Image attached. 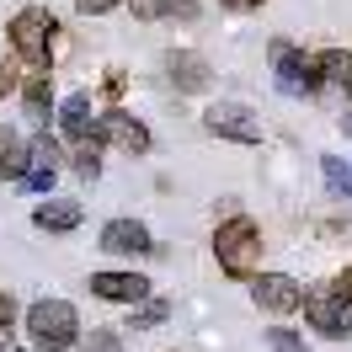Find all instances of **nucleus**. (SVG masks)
Segmentation results:
<instances>
[{"label":"nucleus","instance_id":"39448f33","mask_svg":"<svg viewBox=\"0 0 352 352\" xmlns=\"http://www.w3.org/2000/svg\"><path fill=\"white\" fill-rule=\"evenodd\" d=\"M54 32H59V27H54V16H48V11H38V6L11 16V43H16V54H22V59H32V65H43V69H48Z\"/></svg>","mask_w":352,"mask_h":352},{"label":"nucleus","instance_id":"cd10ccee","mask_svg":"<svg viewBox=\"0 0 352 352\" xmlns=\"http://www.w3.org/2000/svg\"><path fill=\"white\" fill-rule=\"evenodd\" d=\"M0 352H22V342H16V336H11L6 326H0Z\"/></svg>","mask_w":352,"mask_h":352},{"label":"nucleus","instance_id":"2eb2a0df","mask_svg":"<svg viewBox=\"0 0 352 352\" xmlns=\"http://www.w3.org/2000/svg\"><path fill=\"white\" fill-rule=\"evenodd\" d=\"M27 171V139L0 123V182H22Z\"/></svg>","mask_w":352,"mask_h":352},{"label":"nucleus","instance_id":"bb28decb","mask_svg":"<svg viewBox=\"0 0 352 352\" xmlns=\"http://www.w3.org/2000/svg\"><path fill=\"white\" fill-rule=\"evenodd\" d=\"M75 6H80V11H86V16H91V11H96V16H102V11H112V6H118V0H75Z\"/></svg>","mask_w":352,"mask_h":352},{"label":"nucleus","instance_id":"6ab92c4d","mask_svg":"<svg viewBox=\"0 0 352 352\" xmlns=\"http://www.w3.org/2000/svg\"><path fill=\"white\" fill-rule=\"evenodd\" d=\"M22 96H27V118H32V123H43V118H48V107H54V80H48V69L27 75Z\"/></svg>","mask_w":352,"mask_h":352},{"label":"nucleus","instance_id":"1a4fd4ad","mask_svg":"<svg viewBox=\"0 0 352 352\" xmlns=\"http://www.w3.org/2000/svg\"><path fill=\"white\" fill-rule=\"evenodd\" d=\"M102 251L118 256V262H133V256H166V251L150 241V230H144L139 219H112L107 230H102Z\"/></svg>","mask_w":352,"mask_h":352},{"label":"nucleus","instance_id":"ddd939ff","mask_svg":"<svg viewBox=\"0 0 352 352\" xmlns=\"http://www.w3.org/2000/svg\"><path fill=\"white\" fill-rule=\"evenodd\" d=\"M139 22H198V0H133Z\"/></svg>","mask_w":352,"mask_h":352},{"label":"nucleus","instance_id":"b1692460","mask_svg":"<svg viewBox=\"0 0 352 352\" xmlns=\"http://www.w3.org/2000/svg\"><path fill=\"white\" fill-rule=\"evenodd\" d=\"M16 320H22V305H16V294H11V288H0V326L11 331Z\"/></svg>","mask_w":352,"mask_h":352},{"label":"nucleus","instance_id":"7ed1b4c3","mask_svg":"<svg viewBox=\"0 0 352 352\" xmlns=\"http://www.w3.org/2000/svg\"><path fill=\"white\" fill-rule=\"evenodd\" d=\"M299 309H305V326L315 331V336H326V342H347L352 336V305H342L326 288H305Z\"/></svg>","mask_w":352,"mask_h":352},{"label":"nucleus","instance_id":"a211bd4d","mask_svg":"<svg viewBox=\"0 0 352 352\" xmlns=\"http://www.w3.org/2000/svg\"><path fill=\"white\" fill-rule=\"evenodd\" d=\"M166 315H171V305H166L160 294H150V299L129 305V326H123V336H129V331H155V326H166Z\"/></svg>","mask_w":352,"mask_h":352},{"label":"nucleus","instance_id":"423d86ee","mask_svg":"<svg viewBox=\"0 0 352 352\" xmlns=\"http://www.w3.org/2000/svg\"><path fill=\"white\" fill-rule=\"evenodd\" d=\"M203 123L214 139H235V144H262V118L241 102H214V107L203 112Z\"/></svg>","mask_w":352,"mask_h":352},{"label":"nucleus","instance_id":"c756f323","mask_svg":"<svg viewBox=\"0 0 352 352\" xmlns=\"http://www.w3.org/2000/svg\"><path fill=\"white\" fill-rule=\"evenodd\" d=\"M342 129H347V139H352V112H347V118H342Z\"/></svg>","mask_w":352,"mask_h":352},{"label":"nucleus","instance_id":"f03ea898","mask_svg":"<svg viewBox=\"0 0 352 352\" xmlns=\"http://www.w3.org/2000/svg\"><path fill=\"white\" fill-rule=\"evenodd\" d=\"M22 331L38 352H69L80 342V315H75L69 299H54V294H48V299L22 309Z\"/></svg>","mask_w":352,"mask_h":352},{"label":"nucleus","instance_id":"f257e3e1","mask_svg":"<svg viewBox=\"0 0 352 352\" xmlns=\"http://www.w3.org/2000/svg\"><path fill=\"white\" fill-rule=\"evenodd\" d=\"M214 256H219V272L235 278V283H251L262 272V230L251 214H230V219L214 230Z\"/></svg>","mask_w":352,"mask_h":352},{"label":"nucleus","instance_id":"dca6fc26","mask_svg":"<svg viewBox=\"0 0 352 352\" xmlns=\"http://www.w3.org/2000/svg\"><path fill=\"white\" fill-rule=\"evenodd\" d=\"M59 123H65V133L75 139V144H86V139H91L96 112H91V96H86V91H80V96H69L65 107H59Z\"/></svg>","mask_w":352,"mask_h":352},{"label":"nucleus","instance_id":"393cba45","mask_svg":"<svg viewBox=\"0 0 352 352\" xmlns=\"http://www.w3.org/2000/svg\"><path fill=\"white\" fill-rule=\"evenodd\" d=\"M326 294H336L342 305H352V272H336V278H331V288H326Z\"/></svg>","mask_w":352,"mask_h":352},{"label":"nucleus","instance_id":"0eeeda50","mask_svg":"<svg viewBox=\"0 0 352 352\" xmlns=\"http://www.w3.org/2000/svg\"><path fill=\"white\" fill-rule=\"evenodd\" d=\"M251 299H256L262 315H294L299 299H305V283L288 278V272H256L251 278Z\"/></svg>","mask_w":352,"mask_h":352},{"label":"nucleus","instance_id":"c85d7f7f","mask_svg":"<svg viewBox=\"0 0 352 352\" xmlns=\"http://www.w3.org/2000/svg\"><path fill=\"white\" fill-rule=\"evenodd\" d=\"M224 6H230V11H256L262 0H224Z\"/></svg>","mask_w":352,"mask_h":352},{"label":"nucleus","instance_id":"a878e982","mask_svg":"<svg viewBox=\"0 0 352 352\" xmlns=\"http://www.w3.org/2000/svg\"><path fill=\"white\" fill-rule=\"evenodd\" d=\"M16 80H22L16 69H11V65H0V96H6V91H16Z\"/></svg>","mask_w":352,"mask_h":352},{"label":"nucleus","instance_id":"f3484780","mask_svg":"<svg viewBox=\"0 0 352 352\" xmlns=\"http://www.w3.org/2000/svg\"><path fill=\"white\" fill-rule=\"evenodd\" d=\"M315 75H320L326 86H336V91H352V54L347 48H326V54L315 59Z\"/></svg>","mask_w":352,"mask_h":352},{"label":"nucleus","instance_id":"9b49d317","mask_svg":"<svg viewBox=\"0 0 352 352\" xmlns=\"http://www.w3.org/2000/svg\"><path fill=\"white\" fill-rule=\"evenodd\" d=\"M54 176H59V144L48 139V129L27 144V171H22V182L16 187H27V192H48L54 187Z\"/></svg>","mask_w":352,"mask_h":352},{"label":"nucleus","instance_id":"4468645a","mask_svg":"<svg viewBox=\"0 0 352 352\" xmlns=\"http://www.w3.org/2000/svg\"><path fill=\"white\" fill-rule=\"evenodd\" d=\"M166 69H171V80H176L182 91H208V80H214L208 59H198V54H171V59H166Z\"/></svg>","mask_w":352,"mask_h":352},{"label":"nucleus","instance_id":"6e6552de","mask_svg":"<svg viewBox=\"0 0 352 352\" xmlns=\"http://www.w3.org/2000/svg\"><path fill=\"white\" fill-rule=\"evenodd\" d=\"M91 144H118V150H129V155H144L150 150V129L139 118H129V112H102L91 123Z\"/></svg>","mask_w":352,"mask_h":352},{"label":"nucleus","instance_id":"5701e85b","mask_svg":"<svg viewBox=\"0 0 352 352\" xmlns=\"http://www.w3.org/2000/svg\"><path fill=\"white\" fill-rule=\"evenodd\" d=\"M75 171L86 176V182H96V176H102V144H75Z\"/></svg>","mask_w":352,"mask_h":352},{"label":"nucleus","instance_id":"20e7f679","mask_svg":"<svg viewBox=\"0 0 352 352\" xmlns=\"http://www.w3.org/2000/svg\"><path fill=\"white\" fill-rule=\"evenodd\" d=\"M267 59H272V69H278V91H283V96H315V91H320L315 59H305L288 38H272Z\"/></svg>","mask_w":352,"mask_h":352},{"label":"nucleus","instance_id":"aec40b11","mask_svg":"<svg viewBox=\"0 0 352 352\" xmlns=\"http://www.w3.org/2000/svg\"><path fill=\"white\" fill-rule=\"evenodd\" d=\"M75 347H80V352H123L129 342H123V331H118V326H91V331H80Z\"/></svg>","mask_w":352,"mask_h":352},{"label":"nucleus","instance_id":"9d476101","mask_svg":"<svg viewBox=\"0 0 352 352\" xmlns=\"http://www.w3.org/2000/svg\"><path fill=\"white\" fill-rule=\"evenodd\" d=\"M91 294L107 299V305H139L155 294V283L144 272H91Z\"/></svg>","mask_w":352,"mask_h":352},{"label":"nucleus","instance_id":"f8f14e48","mask_svg":"<svg viewBox=\"0 0 352 352\" xmlns=\"http://www.w3.org/2000/svg\"><path fill=\"white\" fill-rule=\"evenodd\" d=\"M80 203L75 198H43V208H32V224L43 230V235H69V230H80Z\"/></svg>","mask_w":352,"mask_h":352},{"label":"nucleus","instance_id":"412c9836","mask_svg":"<svg viewBox=\"0 0 352 352\" xmlns=\"http://www.w3.org/2000/svg\"><path fill=\"white\" fill-rule=\"evenodd\" d=\"M262 342H267V352H309L305 331H294V326H272V331H262Z\"/></svg>","mask_w":352,"mask_h":352},{"label":"nucleus","instance_id":"4be33fe9","mask_svg":"<svg viewBox=\"0 0 352 352\" xmlns=\"http://www.w3.org/2000/svg\"><path fill=\"white\" fill-rule=\"evenodd\" d=\"M320 171H326V187L336 192V198H352V166H347V160L326 155V160H320Z\"/></svg>","mask_w":352,"mask_h":352}]
</instances>
